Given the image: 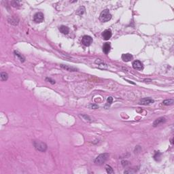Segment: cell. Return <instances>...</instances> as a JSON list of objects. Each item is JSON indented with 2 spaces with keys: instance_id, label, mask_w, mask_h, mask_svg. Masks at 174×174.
<instances>
[{
  "instance_id": "obj_1",
  "label": "cell",
  "mask_w": 174,
  "mask_h": 174,
  "mask_svg": "<svg viewBox=\"0 0 174 174\" xmlns=\"http://www.w3.org/2000/svg\"><path fill=\"white\" fill-rule=\"evenodd\" d=\"M111 19H112V14H110L109 10H104V11H102L101 13L100 14L99 19L101 22H104V23L108 22Z\"/></svg>"
},
{
  "instance_id": "obj_2",
  "label": "cell",
  "mask_w": 174,
  "mask_h": 174,
  "mask_svg": "<svg viewBox=\"0 0 174 174\" xmlns=\"http://www.w3.org/2000/svg\"><path fill=\"white\" fill-rule=\"evenodd\" d=\"M109 154L108 153H104V154H99L96 159L94 160V163L97 164V165H101L102 164H104V163L108 160V159L109 158Z\"/></svg>"
},
{
  "instance_id": "obj_3",
  "label": "cell",
  "mask_w": 174,
  "mask_h": 174,
  "mask_svg": "<svg viewBox=\"0 0 174 174\" xmlns=\"http://www.w3.org/2000/svg\"><path fill=\"white\" fill-rule=\"evenodd\" d=\"M33 146L37 150L40 152H45L47 149L46 144L41 141H33Z\"/></svg>"
},
{
  "instance_id": "obj_4",
  "label": "cell",
  "mask_w": 174,
  "mask_h": 174,
  "mask_svg": "<svg viewBox=\"0 0 174 174\" xmlns=\"http://www.w3.org/2000/svg\"><path fill=\"white\" fill-rule=\"evenodd\" d=\"M93 42V38L89 35H85L82 39V44L85 46H89Z\"/></svg>"
},
{
  "instance_id": "obj_5",
  "label": "cell",
  "mask_w": 174,
  "mask_h": 174,
  "mask_svg": "<svg viewBox=\"0 0 174 174\" xmlns=\"http://www.w3.org/2000/svg\"><path fill=\"white\" fill-rule=\"evenodd\" d=\"M33 20L36 23H42L44 20V14L42 12H37L33 16Z\"/></svg>"
},
{
  "instance_id": "obj_6",
  "label": "cell",
  "mask_w": 174,
  "mask_h": 174,
  "mask_svg": "<svg viewBox=\"0 0 174 174\" xmlns=\"http://www.w3.org/2000/svg\"><path fill=\"white\" fill-rule=\"evenodd\" d=\"M133 67L136 70L138 71H141L143 70L144 69V65H143V63H141L140 61H138V60H136V61H133Z\"/></svg>"
},
{
  "instance_id": "obj_7",
  "label": "cell",
  "mask_w": 174,
  "mask_h": 174,
  "mask_svg": "<svg viewBox=\"0 0 174 174\" xmlns=\"http://www.w3.org/2000/svg\"><path fill=\"white\" fill-rule=\"evenodd\" d=\"M102 37L105 40H108L112 37V31L111 29H106L102 33Z\"/></svg>"
},
{
  "instance_id": "obj_8",
  "label": "cell",
  "mask_w": 174,
  "mask_h": 174,
  "mask_svg": "<svg viewBox=\"0 0 174 174\" xmlns=\"http://www.w3.org/2000/svg\"><path fill=\"white\" fill-rule=\"evenodd\" d=\"M165 122H166V118H165V117L162 116V117H160L159 118H157V119H156L155 120H154V122H153V126L154 127H157V126H159L160 124L165 123Z\"/></svg>"
},
{
  "instance_id": "obj_9",
  "label": "cell",
  "mask_w": 174,
  "mask_h": 174,
  "mask_svg": "<svg viewBox=\"0 0 174 174\" xmlns=\"http://www.w3.org/2000/svg\"><path fill=\"white\" fill-rule=\"evenodd\" d=\"M154 102V101L152 99H151L150 97H146V98H144L141 99L139 101V104L141 105H149V104H153Z\"/></svg>"
},
{
  "instance_id": "obj_10",
  "label": "cell",
  "mask_w": 174,
  "mask_h": 174,
  "mask_svg": "<svg viewBox=\"0 0 174 174\" xmlns=\"http://www.w3.org/2000/svg\"><path fill=\"white\" fill-rule=\"evenodd\" d=\"M122 59L124 61H125V62H129V61H131L132 59H133V55H131V54H129V53H127V54H123L122 55Z\"/></svg>"
},
{
  "instance_id": "obj_11",
  "label": "cell",
  "mask_w": 174,
  "mask_h": 174,
  "mask_svg": "<svg viewBox=\"0 0 174 174\" xmlns=\"http://www.w3.org/2000/svg\"><path fill=\"white\" fill-rule=\"evenodd\" d=\"M59 31H60V32L62 33L63 34H65V35H67V34H68L69 32H70V29L69 28L67 27H66L65 25H61V27H59Z\"/></svg>"
},
{
  "instance_id": "obj_12",
  "label": "cell",
  "mask_w": 174,
  "mask_h": 174,
  "mask_svg": "<svg viewBox=\"0 0 174 174\" xmlns=\"http://www.w3.org/2000/svg\"><path fill=\"white\" fill-rule=\"evenodd\" d=\"M110 48H111V46H110V44L109 43H105L103 46V51L105 54H108L109 50H110Z\"/></svg>"
},
{
  "instance_id": "obj_13",
  "label": "cell",
  "mask_w": 174,
  "mask_h": 174,
  "mask_svg": "<svg viewBox=\"0 0 174 174\" xmlns=\"http://www.w3.org/2000/svg\"><path fill=\"white\" fill-rule=\"evenodd\" d=\"M61 67L63 68V69H64V70H65L68 71H76L78 70L75 67H70V66L69 65H61Z\"/></svg>"
},
{
  "instance_id": "obj_14",
  "label": "cell",
  "mask_w": 174,
  "mask_h": 174,
  "mask_svg": "<svg viewBox=\"0 0 174 174\" xmlns=\"http://www.w3.org/2000/svg\"><path fill=\"white\" fill-rule=\"evenodd\" d=\"M14 55L16 56V57H17L19 59V60L20 61V62H22V63H23L24 61H25V57H24L23 55H22L20 53H19L18 51H16V50H15L14 52Z\"/></svg>"
},
{
  "instance_id": "obj_15",
  "label": "cell",
  "mask_w": 174,
  "mask_h": 174,
  "mask_svg": "<svg viewBox=\"0 0 174 174\" xmlns=\"http://www.w3.org/2000/svg\"><path fill=\"white\" fill-rule=\"evenodd\" d=\"M85 8L84 6H81L78 9L76 10V14H78V15H79V16H81V15H82V14L85 13Z\"/></svg>"
},
{
  "instance_id": "obj_16",
  "label": "cell",
  "mask_w": 174,
  "mask_h": 174,
  "mask_svg": "<svg viewBox=\"0 0 174 174\" xmlns=\"http://www.w3.org/2000/svg\"><path fill=\"white\" fill-rule=\"evenodd\" d=\"M0 77L1 81H6L8 78V74L5 72H1L0 74Z\"/></svg>"
},
{
  "instance_id": "obj_17",
  "label": "cell",
  "mask_w": 174,
  "mask_h": 174,
  "mask_svg": "<svg viewBox=\"0 0 174 174\" xmlns=\"http://www.w3.org/2000/svg\"><path fill=\"white\" fill-rule=\"evenodd\" d=\"M174 104V99H166L165 101H163V104L165 105H171Z\"/></svg>"
},
{
  "instance_id": "obj_18",
  "label": "cell",
  "mask_w": 174,
  "mask_h": 174,
  "mask_svg": "<svg viewBox=\"0 0 174 174\" xmlns=\"http://www.w3.org/2000/svg\"><path fill=\"white\" fill-rule=\"evenodd\" d=\"M105 169H106V171L108 174H113L114 173V170L112 167L109 165H107L105 166Z\"/></svg>"
},
{
  "instance_id": "obj_19",
  "label": "cell",
  "mask_w": 174,
  "mask_h": 174,
  "mask_svg": "<svg viewBox=\"0 0 174 174\" xmlns=\"http://www.w3.org/2000/svg\"><path fill=\"white\" fill-rule=\"evenodd\" d=\"M8 21H9L10 23H12V24H14V25H17V24L19 23V20H16V19L15 18H12V19H10V20H8Z\"/></svg>"
},
{
  "instance_id": "obj_20",
  "label": "cell",
  "mask_w": 174,
  "mask_h": 174,
  "mask_svg": "<svg viewBox=\"0 0 174 174\" xmlns=\"http://www.w3.org/2000/svg\"><path fill=\"white\" fill-rule=\"evenodd\" d=\"M160 156H161V153H160V152H156L155 155L154 156V158L156 160H159L160 158Z\"/></svg>"
},
{
  "instance_id": "obj_21",
  "label": "cell",
  "mask_w": 174,
  "mask_h": 174,
  "mask_svg": "<svg viewBox=\"0 0 174 174\" xmlns=\"http://www.w3.org/2000/svg\"><path fill=\"white\" fill-rule=\"evenodd\" d=\"M46 81L49 82H50V83H51L52 85L55 84V81L54 80H52V79H51L50 78H46Z\"/></svg>"
},
{
  "instance_id": "obj_22",
  "label": "cell",
  "mask_w": 174,
  "mask_h": 174,
  "mask_svg": "<svg viewBox=\"0 0 174 174\" xmlns=\"http://www.w3.org/2000/svg\"><path fill=\"white\" fill-rule=\"evenodd\" d=\"M107 101H108V104H109V105H110L112 103V101H113V98H112V97H109L108 99H107Z\"/></svg>"
},
{
  "instance_id": "obj_23",
  "label": "cell",
  "mask_w": 174,
  "mask_h": 174,
  "mask_svg": "<svg viewBox=\"0 0 174 174\" xmlns=\"http://www.w3.org/2000/svg\"><path fill=\"white\" fill-rule=\"evenodd\" d=\"M90 108L92 109H97L99 108V106L97 105H94V104H92V105H90Z\"/></svg>"
},
{
  "instance_id": "obj_24",
  "label": "cell",
  "mask_w": 174,
  "mask_h": 174,
  "mask_svg": "<svg viewBox=\"0 0 174 174\" xmlns=\"http://www.w3.org/2000/svg\"><path fill=\"white\" fill-rule=\"evenodd\" d=\"M171 144H174V142H173V138L171 139Z\"/></svg>"
}]
</instances>
